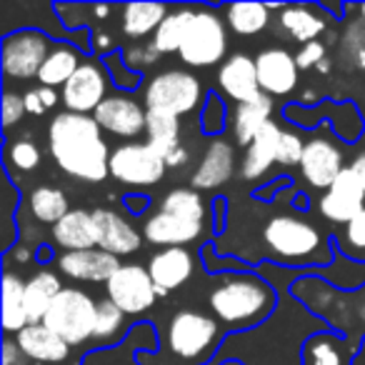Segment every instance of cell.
Returning a JSON list of instances; mask_svg holds the SVG:
<instances>
[{
  "label": "cell",
  "mask_w": 365,
  "mask_h": 365,
  "mask_svg": "<svg viewBox=\"0 0 365 365\" xmlns=\"http://www.w3.org/2000/svg\"><path fill=\"white\" fill-rule=\"evenodd\" d=\"M48 148L56 165L78 180L103 182L110 175L113 150L93 115L58 113L48 128Z\"/></svg>",
  "instance_id": "1"
},
{
  "label": "cell",
  "mask_w": 365,
  "mask_h": 365,
  "mask_svg": "<svg viewBox=\"0 0 365 365\" xmlns=\"http://www.w3.org/2000/svg\"><path fill=\"white\" fill-rule=\"evenodd\" d=\"M208 305L218 320L235 328L263 323L275 305V295L265 280L253 273H228L210 290Z\"/></svg>",
  "instance_id": "2"
},
{
  "label": "cell",
  "mask_w": 365,
  "mask_h": 365,
  "mask_svg": "<svg viewBox=\"0 0 365 365\" xmlns=\"http://www.w3.org/2000/svg\"><path fill=\"white\" fill-rule=\"evenodd\" d=\"M220 328L200 310H178L168 323V350L175 365H198L210 358L218 345Z\"/></svg>",
  "instance_id": "3"
},
{
  "label": "cell",
  "mask_w": 365,
  "mask_h": 365,
  "mask_svg": "<svg viewBox=\"0 0 365 365\" xmlns=\"http://www.w3.org/2000/svg\"><path fill=\"white\" fill-rule=\"evenodd\" d=\"M263 240L280 263H310L320 253L323 235L313 223L293 215H275L263 230Z\"/></svg>",
  "instance_id": "4"
},
{
  "label": "cell",
  "mask_w": 365,
  "mask_h": 365,
  "mask_svg": "<svg viewBox=\"0 0 365 365\" xmlns=\"http://www.w3.org/2000/svg\"><path fill=\"white\" fill-rule=\"evenodd\" d=\"M98 303L81 288H63L43 323L66 343L81 345L96 335Z\"/></svg>",
  "instance_id": "5"
},
{
  "label": "cell",
  "mask_w": 365,
  "mask_h": 365,
  "mask_svg": "<svg viewBox=\"0 0 365 365\" xmlns=\"http://www.w3.org/2000/svg\"><path fill=\"white\" fill-rule=\"evenodd\" d=\"M225 51H228L225 23L208 8L195 11L190 31L180 48V61L193 68H210L223 61Z\"/></svg>",
  "instance_id": "6"
},
{
  "label": "cell",
  "mask_w": 365,
  "mask_h": 365,
  "mask_svg": "<svg viewBox=\"0 0 365 365\" xmlns=\"http://www.w3.org/2000/svg\"><path fill=\"white\" fill-rule=\"evenodd\" d=\"M148 110H165L173 115H188L200 106V83L185 71H165L145 88Z\"/></svg>",
  "instance_id": "7"
},
{
  "label": "cell",
  "mask_w": 365,
  "mask_h": 365,
  "mask_svg": "<svg viewBox=\"0 0 365 365\" xmlns=\"http://www.w3.org/2000/svg\"><path fill=\"white\" fill-rule=\"evenodd\" d=\"M51 41L41 31H16L3 38V76L11 81H28L38 78L48 53H51Z\"/></svg>",
  "instance_id": "8"
},
{
  "label": "cell",
  "mask_w": 365,
  "mask_h": 365,
  "mask_svg": "<svg viewBox=\"0 0 365 365\" xmlns=\"http://www.w3.org/2000/svg\"><path fill=\"white\" fill-rule=\"evenodd\" d=\"M165 170V158L148 143H123L110 153V175L123 185H155Z\"/></svg>",
  "instance_id": "9"
},
{
  "label": "cell",
  "mask_w": 365,
  "mask_h": 365,
  "mask_svg": "<svg viewBox=\"0 0 365 365\" xmlns=\"http://www.w3.org/2000/svg\"><path fill=\"white\" fill-rule=\"evenodd\" d=\"M106 290L108 300H113L125 315L145 313L148 308H153V303L158 298L155 283H153L148 268L135 263L120 265L115 270V275L106 283Z\"/></svg>",
  "instance_id": "10"
},
{
  "label": "cell",
  "mask_w": 365,
  "mask_h": 365,
  "mask_svg": "<svg viewBox=\"0 0 365 365\" xmlns=\"http://www.w3.org/2000/svg\"><path fill=\"white\" fill-rule=\"evenodd\" d=\"M108 71L103 63H83L78 73L63 86V106L68 113L93 115L103 101H106Z\"/></svg>",
  "instance_id": "11"
},
{
  "label": "cell",
  "mask_w": 365,
  "mask_h": 365,
  "mask_svg": "<svg viewBox=\"0 0 365 365\" xmlns=\"http://www.w3.org/2000/svg\"><path fill=\"white\" fill-rule=\"evenodd\" d=\"M365 210V190L360 185V180L355 178V173L350 168H345L335 182L320 198V215L333 223L348 225L355 215H360Z\"/></svg>",
  "instance_id": "12"
},
{
  "label": "cell",
  "mask_w": 365,
  "mask_h": 365,
  "mask_svg": "<svg viewBox=\"0 0 365 365\" xmlns=\"http://www.w3.org/2000/svg\"><path fill=\"white\" fill-rule=\"evenodd\" d=\"M343 170V153L333 140L313 138V140L305 143L303 158H300V173L313 188L328 190Z\"/></svg>",
  "instance_id": "13"
},
{
  "label": "cell",
  "mask_w": 365,
  "mask_h": 365,
  "mask_svg": "<svg viewBox=\"0 0 365 365\" xmlns=\"http://www.w3.org/2000/svg\"><path fill=\"white\" fill-rule=\"evenodd\" d=\"M101 130L110 133L115 138H135L145 133V118L148 110L133 98L125 96H108L93 113Z\"/></svg>",
  "instance_id": "14"
},
{
  "label": "cell",
  "mask_w": 365,
  "mask_h": 365,
  "mask_svg": "<svg viewBox=\"0 0 365 365\" xmlns=\"http://www.w3.org/2000/svg\"><path fill=\"white\" fill-rule=\"evenodd\" d=\"M258 83L265 96H290L298 88V63L285 48H265L255 58Z\"/></svg>",
  "instance_id": "15"
},
{
  "label": "cell",
  "mask_w": 365,
  "mask_h": 365,
  "mask_svg": "<svg viewBox=\"0 0 365 365\" xmlns=\"http://www.w3.org/2000/svg\"><path fill=\"white\" fill-rule=\"evenodd\" d=\"M56 263L63 275L73 280H86V283H108L120 268V260L101 248L63 253Z\"/></svg>",
  "instance_id": "16"
},
{
  "label": "cell",
  "mask_w": 365,
  "mask_h": 365,
  "mask_svg": "<svg viewBox=\"0 0 365 365\" xmlns=\"http://www.w3.org/2000/svg\"><path fill=\"white\" fill-rule=\"evenodd\" d=\"M218 86L230 101L250 103L260 96V83H258V68H255V58L245 56V53H235L220 66L218 71Z\"/></svg>",
  "instance_id": "17"
},
{
  "label": "cell",
  "mask_w": 365,
  "mask_h": 365,
  "mask_svg": "<svg viewBox=\"0 0 365 365\" xmlns=\"http://www.w3.org/2000/svg\"><path fill=\"white\" fill-rule=\"evenodd\" d=\"M193 255L185 248H163L160 253L153 255L150 263H148V273H150L153 283H155L158 298L188 283L190 275H193Z\"/></svg>",
  "instance_id": "18"
},
{
  "label": "cell",
  "mask_w": 365,
  "mask_h": 365,
  "mask_svg": "<svg viewBox=\"0 0 365 365\" xmlns=\"http://www.w3.org/2000/svg\"><path fill=\"white\" fill-rule=\"evenodd\" d=\"M200 233H203V223L165 213V210H158L155 215H150L145 220V228H143L148 243L163 245V248H182V245L198 240Z\"/></svg>",
  "instance_id": "19"
},
{
  "label": "cell",
  "mask_w": 365,
  "mask_h": 365,
  "mask_svg": "<svg viewBox=\"0 0 365 365\" xmlns=\"http://www.w3.org/2000/svg\"><path fill=\"white\" fill-rule=\"evenodd\" d=\"M93 218H96L98 248L101 250L120 258V255H130L140 248V235H138V230L133 228L125 218H120L115 210L96 208L93 210Z\"/></svg>",
  "instance_id": "20"
},
{
  "label": "cell",
  "mask_w": 365,
  "mask_h": 365,
  "mask_svg": "<svg viewBox=\"0 0 365 365\" xmlns=\"http://www.w3.org/2000/svg\"><path fill=\"white\" fill-rule=\"evenodd\" d=\"M233 170L235 148L228 140H223V138H215V140H210L208 150H205L203 160L195 168L190 182H193L195 190H215L233 178Z\"/></svg>",
  "instance_id": "21"
},
{
  "label": "cell",
  "mask_w": 365,
  "mask_h": 365,
  "mask_svg": "<svg viewBox=\"0 0 365 365\" xmlns=\"http://www.w3.org/2000/svg\"><path fill=\"white\" fill-rule=\"evenodd\" d=\"M18 348L31 360H43V363H63L71 353V343L53 333L46 323H31L16 335Z\"/></svg>",
  "instance_id": "22"
},
{
  "label": "cell",
  "mask_w": 365,
  "mask_h": 365,
  "mask_svg": "<svg viewBox=\"0 0 365 365\" xmlns=\"http://www.w3.org/2000/svg\"><path fill=\"white\" fill-rule=\"evenodd\" d=\"M53 240L66 253L98 248V230L93 210H71L66 218L53 225Z\"/></svg>",
  "instance_id": "23"
},
{
  "label": "cell",
  "mask_w": 365,
  "mask_h": 365,
  "mask_svg": "<svg viewBox=\"0 0 365 365\" xmlns=\"http://www.w3.org/2000/svg\"><path fill=\"white\" fill-rule=\"evenodd\" d=\"M278 140H280V125L275 120L265 123L258 130V135L253 138V143L245 148L243 175L248 180L263 178L278 163Z\"/></svg>",
  "instance_id": "24"
},
{
  "label": "cell",
  "mask_w": 365,
  "mask_h": 365,
  "mask_svg": "<svg viewBox=\"0 0 365 365\" xmlns=\"http://www.w3.org/2000/svg\"><path fill=\"white\" fill-rule=\"evenodd\" d=\"M323 13H325L323 8H320V13H318L313 6H285L283 11H280L278 23L285 36L293 38L300 46H305V43L318 41L325 33V26H328L325 21H328V18H325Z\"/></svg>",
  "instance_id": "25"
},
{
  "label": "cell",
  "mask_w": 365,
  "mask_h": 365,
  "mask_svg": "<svg viewBox=\"0 0 365 365\" xmlns=\"http://www.w3.org/2000/svg\"><path fill=\"white\" fill-rule=\"evenodd\" d=\"M270 115H273V98L260 93L255 101L250 103H240L235 106L233 113V135L238 140V145L248 148L253 143V138L258 135V130L270 123Z\"/></svg>",
  "instance_id": "26"
},
{
  "label": "cell",
  "mask_w": 365,
  "mask_h": 365,
  "mask_svg": "<svg viewBox=\"0 0 365 365\" xmlns=\"http://www.w3.org/2000/svg\"><path fill=\"white\" fill-rule=\"evenodd\" d=\"M61 278L51 270H41L26 280V310L31 323H43L53 300L61 293Z\"/></svg>",
  "instance_id": "27"
},
{
  "label": "cell",
  "mask_w": 365,
  "mask_h": 365,
  "mask_svg": "<svg viewBox=\"0 0 365 365\" xmlns=\"http://www.w3.org/2000/svg\"><path fill=\"white\" fill-rule=\"evenodd\" d=\"M81 66H83L81 53H78L76 48L68 46V43H58V46L48 53L46 63H43L41 73H38V81H41V86H46V88L66 86V83L76 76Z\"/></svg>",
  "instance_id": "28"
},
{
  "label": "cell",
  "mask_w": 365,
  "mask_h": 365,
  "mask_svg": "<svg viewBox=\"0 0 365 365\" xmlns=\"http://www.w3.org/2000/svg\"><path fill=\"white\" fill-rule=\"evenodd\" d=\"M168 8L163 3H128L123 6V33L128 38L155 36L160 23L165 21Z\"/></svg>",
  "instance_id": "29"
},
{
  "label": "cell",
  "mask_w": 365,
  "mask_h": 365,
  "mask_svg": "<svg viewBox=\"0 0 365 365\" xmlns=\"http://www.w3.org/2000/svg\"><path fill=\"white\" fill-rule=\"evenodd\" d=\"M31 325L26 310V283L16 273L3 275V328L6 333H21Z\"/></svg>",
  "instance_id": "30"
},
{
  "label": "cell",
  "mask_w": 365,
  "mask_h": 365,
  "mask_svg": "<svg viewBox=\"0 0 365 365\" xmlns=\"http://www.w3.org/2000/svg\"><path fill=\"white\" fill-rule=\"evenodd\" d=\"M193 18H195L193 8H175V11H170L165 16V21L160 23V28L155 31V36H153L150 41L153 48L160 56H165V53H180Z\"/></svg>",
  "instance_id": "31"
},
{
  "label": "cell",
  "mask_w": 365,
  "mask_h": 365,
  "mask_svg": "<svg viewBox=\"0 0 365 365\" xmlns=\"http://www.w3.org/2000/svg\"><path fill=\"white\" fill-rule=\"evenodd\" d=\"M148 145H153L163 158L180 148V118L165 110H148L145 118Z\"/></svg>",
  "instance_id": "32"
},
{
  "label": "cell",
  "mask_w": 365,
  "mask_h": 365,
  "mask_svg": "<svg viewBox=\"0 0 365 365\" xmlns=\"http://www.w3.org/2000/svg\"><path fill=\"white\" fill-rule=\"evenodd\" d=\"M225 23L238 36H258L268 28L270 8L265 3H235L225 11Z\"/></svg>",
  "instance_id": "33"
},
{
  "label": "cell",
  "mask_w": 365,
  "mask_h": 365,
  "mask_svg": "<svg viewBox=\"0 0 365 365\" xmlns=\"http://www.w3.org/2000/svg\"><path fill=\"white\" fill-rule=\"evenodd\" d=\"M303 365H350V360L338 335L315 333L303 345Z\"/></svg>",
  "instance_id": "34"
},
{
  "label": "cell",
  "mask_w": 365,
  "mask_h": 365,
  "mask_svg": "<svg viewBox=\"0 0 365 365\" xmlns=\"http://www.w3.org/2000/svg\"><path fill=\"white\" fill-rule=\"evenodd\" d=\"M28 205H31L33 218L51 225H56L58 220H63L71 213L68 195L61 188H53V185H38L31 193V198H28Z\"/></svg>",
  "instance_id": "35"
},
{
  "label": "cell",
  "mask_w": 365,
  "mask_h": 365,
  "mask_svg": "<svg viewBox=\"0 0 365 365\" xmlns=\"http://www.w3.org/2000/svg\"><path fill=\"white\" fill-rule=\"evenodd\" d=\"M160 210L173 215H180V218H188V220H198L203 223L205 220V203L200 198L198 190H190V188H175L163 198Z\"/></svg>",
  "instance_id": "36"
},
{
  "label": "cell",
  "mask_w": 365,
  "mask_h": 365,
  "mask_svg": "<svg viewBox=\"0 0 365 365\" xmlns=\"http://www.w3.org/2000/svg\"><path fill=\"white\" fill-rule=\"evenodd\" d=\"M228 125V108H225L223 98L218 93H208V101L203 106V120H200V130L210 138H220V133Z\"/></svg>",
  "instance_id": "37"
},
{
  "label": "cell",
  "mask_w": 365,
  "mask_h": 365,
  "mask_svg": "<svg viewBox=\"0 0 365 365\" xmlns=\"http://www.w3.org/2000/svg\"><path fill=\"white\" fill-rule=\"evenodd\" d=\"M123 320H125V313L118 308L113 300H101L98 303V315H96V335L93 338L98 340H110L113 335H118Z\"/></svg>",
  "instance_id": "38"
},
{
  "label": "cell",
  "mask_w": 365,
  "mask_h": 365,
  "mask_svg": "<svg viewBox=\"0 0 365 365\" xmlns=\"http://www.w3.org/2000/svg\"><path fill=\"white\" fill-rule=\"evenodd\" d=\"M6 160L16 170H36L41 165V150H38V145L33 140H16L8 145Z\"/></svg>",
  "instance_id": "39"
},
{
  "label": "cell",
  "mask_w": 365,
  "mask_h": 365,
  "mask_svg": "<svg viewBox=\"0 0 365 365\" xmlns=\"http://www.w3.org/2000/svg\"><path fill=\"white\" fill-rule=\"evenodd\" d=\"M103 66H106L108 76L113 78V83L120 88H125V91H133V88L140 86V78L143 73H135V71H128L125 61L120 58V53H110V56H106V61H103Z\"/></svg>",
  "instance_id": "40"
},
{
  "label": "cell",
  "mask_w": 365,
  "mask_h": 365,
  "mask_svg": "<svg viewBox=\"0 0 365 365\" xmlns=\"http://www.w3.org/2000/svg\"><path fill=\"white\" fill-rule=\"evenodd\" d=\"M305 143L300 140V135H295L293 130H280L278 140V163L280 165H300V158H303Z\"/></svg>",
  "instance_id": "41"
},
{
  "label": "cell",
  "mask_w": 365,
  "mask_h": 365,
  "mask_svg": "<svg viewBox=\"0 0 365 365\" xmlns=\"http://www.w3.org/2000/svg\"><path fill=\"white\" fill-rule=\"evenodd\" d=\"M158 58H160V53L153 48V43H148V46H130L125 51V56H123V61H125V66L133 68L135 73H143V68L153 66Z\"/></svg>",
  "instance_id": "42"
},
{
  "label": "cell",
  "mask_w": 365,
  "mask_h": 365,
  "mask_svg": "<svg viewBox=\"0 0 365 365\" xmlns=\"http://www.w3.org/2000/svg\"><path fill=\"white\" fill-rule=\"evenodd\" d=\"M26 113H28L26 101H23L18 93H11V91L3 93V128H6V130H11L13 125H18Z\"/></svg>",
  "instance_id": "43"
},
{
  "label": "cell",
  "mask_w": 365,
  "mask_h": 365,
  "mask_svg": "<svg viewBox=\"0 0 365 365\" xmlns=\"http://www.w3.org/2000/svg\"><path fill=\"white\" fill-rule=\"evenodd\" d=\"M325 61V46L320 41L305 43L300 46V51L295 53V63H298L300 71H310V68H318Z\"/></svg>",
  "instance_id": "44"
},
{
  "label": "cell",
  "mask_w": 365,
  "mask_h": 365,
  "mask_svg": "<svg viewBox=\"0 0 365 365\" xmlns=\"http://www.w3.org/2000/svg\"><path fill=\"white\" fill-rule=\"evenodd\" d=\"M343 240L348 248L353 250H365V210L360 215H355L343 230Z\"/></svg>",
  "instance_id": "45"
},
{
  "label": "cell",
  "mask_w": 365,
  "mask_h": 365,
  "mask_svg": "<svg viewBox=\"0 0 365 365\" xmlns=\"http://www.w3.org/2000/svg\"><path fill=\"white\" fill-rule=\"evenodd\" d=\"M18 360H23V350L18 348L16 338H6V343H3V365H16Z\"/></svg>",
  "instance_id": "46"
},
{
  "label": "cell",
  "mask_w": 365,
  "mask_h": 365,
  "mask_svg": "<svg viewBox=\"0 0 365 365\" xmlns=\"http://www.w3.org/2000/svg\"><path fill=\"white\" fill-rule=\"evenodd\" d=\"M23 101H26V110L31 113V115H43V113H46V106H43L41 93H38V88H33V91H28L26 96H23Z\"/></svg>",
  "instance_id": "47"
},
{
  "label": "cell",
  "mask_w": 365,
  "mask_h": 365,
  "mask_svg": "<svg viewBox=\"0 0 365 365\" xmlns=\"http://www.w3.org/2000/svg\"><path fill=\"white\" fill-rule=\"evenodd\" d=\"M165 163H168V168H180V165H185L188 163V148H175V150L170 153V155L165 158Z\"/></svg>",
  "instance_id": "48"
},
{
  "label": "cell",
  "mask_w": 365,
  "mask_h": 365,
  "mask_svg": "<svg viewBox=\"0 0 365 365\" xmlns=\"http://www.w3.org/2000/svg\"><path fill=\"white\" fill-rule=\"evenodd\" d=\"M350 170L355 173V178H358L360 185H363V190H365V153H360V155H355V160L350 163Z\"/></svg>",
  "instance_id": "49"
},
{
  "label": "cell",
  "mask_w": 365,
  "mask_h": 365,
  "mask_svg": "<svg viewBox=\"0 0 365 365\" xmlns=\"http://www.w3.org/2000/svg\"><path fill=\"white\" fill-rule=\"evenodd\" d=\"M38 93H41V101H43V106H46V110L48 108H53L58 103V93H56V88H46V86H41L38 88Z\"/></svg>",
  "instance_id": "50"
},
{
  "label": "cell",
  "mask_w": 365,
  "mask_h": 365,
  "mask_svg": "<svg viewBox=\"0 0 365 365\" xmlns=\"http://www.w3.org/2000/svg\"><path fill=\"white\" fill-rule=\"evenodd\" d=\"M108 48H113L110 38H108V36H101V38H98V51H101V53H106Z\"/></svg>",
  "instance_id": "51"
},
{
  "label": "cell",
  "mask_w": 365,
  "mask_h": 365,
  "mask_svg": "<svg viewBox=\"0 0 365 365\" xmlns=\"http://www.w3.org/2000/svg\"><path fill=\"white\" fill-rule=\"evenodd\" d=\"M328 71H330V61H328V58H325V61L318 66V73H328Z\"/></svg>",
  "instance_id": "52"
},
{
  "label": "cell",
  "mask_w": 365,
  "mask_h": 365,
  "mask_svg": "<svg viewBox=\"0 0 365 365\" xmlns=\"http://www.w3.org/2000/svg\"><path fill=\"white\" fill-rule=\"evenodd\" d=\"M358 13L363 16V23H365V3H363V6H358Z\"/></svg>",
  "instance_id": "53"
},
{
  "label": "cell",
  "mask_w": 365,
  "mask_h": 365,
  "mask_svg": "<svg viewBox=\"0 0 365 365\" xmlns=\"http://www.w3.org/2000/svg\"><path fill=\"white\" fill-rule=\"evenodd\" d=\"M225 365H243V363H238V360H228Z\"/></svg>",
  "instance_id": "54"
}]
</instances>
